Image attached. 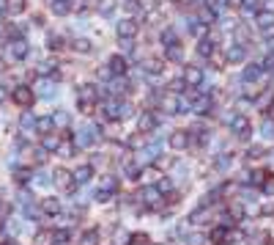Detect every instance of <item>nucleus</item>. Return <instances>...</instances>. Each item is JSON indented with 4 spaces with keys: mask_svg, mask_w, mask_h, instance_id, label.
I'll return each instance as SVG.
<instances>
[{
    "mask_svg": "<svg viewBox=\"0 0 274 245\" xmlns=\"http://www.w3.org/2000/svg\"><path fill=\"white\" fill-rule=\"evenodd\" d=\"M11 97V91H9V85H0V105H3L6 99Z\"/></svg>",
    "mask_w": 274,
    "mask_h": 245,
    "instance_id": "nucleus-55",
    "label": "nucleus"
},
{
    "mask_svg": "<svg viewBox=\"0 0 274 245\" xmlns=\"http://www.w3.org/2000/svg\"><path fill=\"white\" fill-rule=\"evenodd\" d=\"M50 9H52V14H58V17H66L71 11V0H52Z\"/></svg>",
    "mask_w": 274,
    "mask_h": 245,
    "instance_id": "nucleus-27",
    "label": "nucleus"
},
{
    "mask_svg": "<svg viewBox=\"0 0 274 245\" xmlns=\"http://www.w3.org/2000/svg\"><path fill=\"white\" fill-rule=\"evenodd\" d=\"M225 58H228V64H241V61L247 58V47H244V44H236V42H230L228 52H225Z\"/></svg>",
    "mask_w": 274,
    "mask_h": 245,
    "instance_id": "nucleus-12",
    "label": "nucleus"
},
{
    "mask_svg": "<svg viewBox=\"0 0 274 245\" xmlns=\"http://www.w3.org/2000/svg\"><path fill=\"white\" fill-rule=\"evenodd\" d=\"M140 199H143V204H146L148 209H154V207H159V201H162V193H159L154 185H146V190L140 193Z\"/></svg>",
    "mask_w": 274,
    "mask_h": 245,
    "instance_id": "nucleus-11",
    "label": "nucleus"
},
{
    "mask_svg": "<svg viewBox=\"0 0 274 245\" xmlns=\"http://www.w3.org/2000/svg\"><path fill=\"white\" fill-rule=\"evenodd\" d=\"M9 55L14 61H25L30 55V47H28L25 39H14V42H9Z\"/></svg>",
    "mask_w": 274,
    "mask_h": 245,
    "instance_id": "nucleus-5",
    "label": "nucleus"
},
{
    "mask_svg": "<svg viewBox=\"0 0 274 245\" xmlns=\"http://www.w3.org/2000/svg\"><path fill=\"white\" fill-rule=\"evenodd\" d=\"M258 215H274V201H269V204H263L261 209H258Z\"/></svg>",
    "mask_w": 274,
    "mask_h": 245,
    "instance_id": "nucleus-53",
    "label": "nucleus"
},
{
    "mask_svg": "<svg viewBox=\"0 0 274 245\" xmlns=\"http://www.w3.org/2000/svg\"><path fill=\"white\" fill-rule=\"evenodd\" d=\"M11 99L17 102V105H19L22 110H28V108L36 102V91L30 89V85H17V89L11 91Z\"/></svg>",
    "mask_w": 274,
    "mask_h": 245,
    "instance_id": "nucleus-2",
    "label": "nucleus"
},
{
    "mask_svg": "<svg viewBox=\"0 0 274 245\" xmlns=\"http://www.w3.org/2000/svg\"><path fill=\"white\" fill-rule=\"evenodd\" d=\"M80 245H99V229H88V232L80 237Z\"/></svg>",
    "mask_w": 274,
    "mask_h": 245,
    "instance_id": "nucleus-34",
    "label": "nucleus"
},
{
    "mask_svg": "<svg viewBox=\"0 0 274 245\" xmlns=\"http://www.w3.org/2000/svg\"><path fill=\"white\" fill-rule=\"evenodd\" d=\"M261 36H263V39H274V25H266V28H261Z\"/></svg>",
    "mask_w": 274,
    "mask_h": 245,
    "instance_id": "nucleus-56",
    "label": "nucleus"
},
{
    "mask_svg": "<svg viewBox=\"0 0 274 245\" xmlns=\"http://www.w3.org/2000/svg\"><path fill=\"white\" fill-rule=\"evenodd\" d=\"M126 146L129 149H140V146H146V132H137V135H132L126 141Z\"/></svg>",
    "mask_w": 274,
    "mask_h": 245,
    "instance_id": "nucleus-40",
    "label": "nucleus"
},
{
    "mask_svg": "<svg viewBox=\"0 0 274 245\" xmlns=\"http://www.w3.org/2000/svg\"><path fill=\"white\" fill-rule=\"evenodd\" d=\"M261 187H263V193H266V196H274V179H271V177L266 179V182H263Z\"/></svg>",
    "mask_w": 274,
    "mask_h": 245,
    "instance_id": "nucleus-52",
    "label": "nucleus"
},
{
    "mask_svg": "<svg viewBox=\"0 0 274 245\" xmlns=\"http://www.w3.org/2000/svg\"><path fill=\"white\" fill-rule=\"evenodd\" d=\"M61 146H63V135H61V132H47V135H42V149L47 154L61 152Z\"/></svg>",
    "mask_w": 274,
    "mask_h": 245,
    "instance_id": "nucleus-6",
    "label": "nucleus"
},
{
    "mask_svg": "<svg viewBox=\"0 0 274 245\" xmlns=\"http://www.w3.org/2000/svg\"><path fill=\"white\" fill-rule=\"evenodd\" d=\"M225 232H228V226H225V223H222V226H217L214 232H211V240H214V242H220V245H225Z\"/></svg>",
    "mask_w": 274,
    "mask_h": 245,
    "instance_id": "nucleus-43",
    "label": "nucleus"
},
{
    "mask_svg": "<svg viewBox=\"0 0 274 245\" xmlns=\"http://www.w3.org/2000/svg\"><path fill=\"white\" fill-rule=\"evenodd\" d=\"M52 121H55V127L66 130V127H69V121H71V116L66 113V110H55V113H52Z\"/></svg>",
    "mask_w": 274,
    "mask_h": 245,
    "instance_id": "nucleus-31",
    "label": "nucleus"
},
{
    "mask_svg": "<svg viewBox=\"0 0 274 245\" xmlns=\"http://www.w3.org/2000/svg\"><path fill=\"white\" fill-rule=\"evenodd\" d=\"M124 9H126L129 14H137V11L143 9V3H140V0H124Z\"/></svg>",
    "mask_w": 274,
    "mask_h": 245,
    "instance_id": "nucleus-48",
    "label": "nucleus"
},
{
    "mask_svg": "<svg viewBox=\"0 0 274 245\" xmlns=\"http://www.w3.org/2000/svg\"><path fill=\"white\" fill-rule=\"evenodd\" d=\"M44 212V215H58L61 212V199H42V207H38Z\"/></svg>",
    "mask_w": 274,
    "mask_h": 245,
    "instance_id": "nucleus-26",
    "label": "nucleus"
},
{
    "mask_svg": "<svg viewBox=\"0 0 274 245\" xmlns=\"http://www.w3.org/2000/svg\"><path fill=\"white\" fill-rule=\"evenodd\" d=\"M137 127H140V132H156V116L154 113H140V118H137Z\"/></svg>",
    "mask_w": 274,
    "mask_h": 245,
    "instance_id": "nucleus-18",
    "label": "nucleus"
},
{
    "mask_svg": "<svg viewBox=\"0 0 274 245\" xmlns=\"http://www.w3.org/2000/svg\"><path fill=\"white\" fill-rule=\"evenodd\" d=\"M118 44H121V55H132L134 52V39H118Z\"/></svg>",
    "mask_w": 274,
    "mask_h": 245,
    "instance_id": "nucleus-41",
    "label": "nucleus"
},
{
    "mask_svg": "<svg viewBox=\"0 0 274 245\" xmlns=\"http://www.w3.org/2000/svg\"><path fill=\"white\" fill-rule=\"evenodd\" d=\"M69 240H71L69 229H55V232H52V245H66Z\"/></svg>",
    "mask_w": 274,
    "mask_h": 245,
    "instance_id": "nucleus-33",
    "label": "nucleus"
},
{
    "mask_svg": "<svg viewBox=\"0 0 274 245\" xmlns=\"http://www.w3.org/2000/svg\"><path fill=\"white\" fill-rule=\"evenodd\" d=\"M52 185H58L61 190H71V187H74V182H71V173L66 168H55L52 171Z\"/></svg>",
    "mask_w": 274,
    "mask_h": 245,
    "instance_id": "nucleus-10",
    "label": "nucleus"
},
{
    "mask_svg": "<svg viewBox=\"0 0 274 245\" xmlns=\"http://www.w3.org/2000/svg\"><path fill=\"white\" fill-rule=\"evenodd\" d=\"M159 42H162L165 47H173V44H179V33H175V28H165L162 33H159Z\"/></svg>",
    "mask_w": 274,
    "mask_h": 245,
    "instance_id": "nucleus-28",
    "label": "nucleus"
},
{
    "mask_svg": "<svg viewBox=\"0 0 274 245\" xmlns=\"http://www.w3.org/2000/svg\"><path fill=\"white\" fill-rule=\"evenodd\" d=\"M165 55H167V61H173V64H179V61H184V50H181V44L165 47Z\"/></svg>",
    "mask_w": 274,
    "mask_h": 245,
    "instance_id": "nucleus-29",
    "label": "nucleus"
},
{
    "mask_svg": "<svg viewBox=\"0 0 274 245\" xmlns=\"http://www.w3.org/2000/svg\"><path fill=\"white\" fill-rule=\"evenodd\" d=\"M28 9V0H6V14L9 17H19Z\"/></svg>",
    "mask_w": 274,
    "mask_h": 245,
    "instance_id": "nucleus-21",
    "label": "nucleus"
},
{
    "mask_svg": "<svg viewBox=\"0 0 274 245\" xmlns=\"http://www.w3.org/2000/svg\"><path fill=\"white\" fill-rule=\"evenodd\" d=\"M96 9H99V14H104V17H110V14L115 11V0H96Z\"/></svg>",
    "mask_w": 274,
    "mask_h": 245,
    "instance_id": "nucleus-36",
    "label": "nucleus"
},
{
    "mask_svg": "<svg viewBox=\"0 0 274 245\" xmlns=\"http://www.w3.org/2000/svg\"><path fill=\"white\" fill-rule=\"evenodd\" d=\"M0 72H6V58L0 55Z\"/></svg>",
    "mask_w": 274,
    "mask_h": 245,
    "instance_id": "nucleus-58",
    "label": "nucleus"
},
{
    "mask_svg": "<svg viewBox=\"0 0 274 245\" xmlns=\"http://www.w3.org/2000/svg\"><path fill=\"white\" fill-rule=\"evenodd\" d=\"M167 144H170V149H187L192 144V135H189V130H173L170 132V138H167Z\"/></svg>",
    "mask_w": 274,
    "mask_h": 245,
    "instance_id": "nucleus-4",
    "label": "nucleus"
},
{
    "mask_svg": "<svg viewBox=\"0 0 274 245\" xmlns=\"http://www.w3.org/2000/svg\"><path fill=\"white\" fill-rule=\"evenodd\" d=\"M206 218H208V209H206V204H203V207H198V209L189 215V223H192V226H200V223H206Z\"/></svg>",
    "mask_w": 274,
    "mask_h": 245,
    "instance_id": "nucleus-32",
    "label": "nucleus"
},
{
    "mask_svg": "<svg viewBox=\"0 0 274 245\" xmlns=\"http://www.w3.org/2000/svg\"><path fill=\"white\" fill-rule=\"evenodd\" d=\"M269 118H274V102H271V105H269Z\"/></svg>",
    "mask_w": 274,
    "mask_h": 245,
    "instance_id": "nucleus-59",
    "label": "nucleus"
},
{
    "mask_svg": "<svg viewBox=\"0 0 274 245\" xmlns=\"http://www.w3.org/2000/svg\"><path fill=\"white\" fill-rule=\"evenodd\" d=\"M203 242H206L203 234H192V237H187V245H203Z\"/></svg>",
    "mask_w": 274,
    "mask_h": 245,
    "instance_id": "nucleus-51",
    "label": "nucleus"
},
{
    "mask_svg": "<svg viewBox=\"0 0 274 245\" xmlns=\"http://www.w3.org/2000/svg\"><path fill=\"white\" fill-rule=\"evenodd\" d=\"M38 94H42L44 99H52L55 94H58V89H55V83H52V80H42V91H38Z\"/></svg>",
    "mask_w": 274,
    "mask_h": 245,
    "instance_id": "nucleus-37",
    "label": "nucleus"
},
{
    "mask_svg": "<svg viewBox=\"0 0 274 245\" xmlns=\"http://www.w3.org/2000/svg\"><path fill=\"white\" fill-rule=\"evenodd\" d=\"M192 113H198V116H208V113H214V102L208 94H203V97H195L192 99Z\"/></svg>",
    "mask_w": 274,
    "mask_h": 245,
    "instance_id": "nucleus-7",
    "label": "nucleus"
},
{
    "mask_svg": "<svg viewBox=\"0 0 274 245\" xmlns=\"http://www.w3.org/2000/svg\"><path fill=\"white\" fill-rule=\"evenodd\" d=\"M115 30H118V39H134L137 30H140V25H137L132 17H129V20H121Z\"/></svg>",
    "mask_w": 274,
    "mask_h": 245,
    "instance_id": "nucleus-9",
    "label": "nucleus"
},
{
    "mask_svg": "<svg viewBox=\"0 0 274 245\" xmlns=\"http://www.w3.org/2000/svg\"><path fill=\"white\" fill-rule=\"evenodd\" d=\"M214 50H217V33H211L208 39H200L198 42V55L200 58H211Z\"/></svg>",
    "mask_w": 274,
    "mask_h": 245,
    "instance_id": "nucleus-15",
    "label": "nucleus"
},
{
    "mask_svg": "<svg viewBox=\"0 0 274 245\" xmlns=\"http://www.w3.org/2000/svg\"><path fill=\"white\" fill-rule=\"evenodd\" d=\"M71 50L80 52V55H88V52H93V44H91V39H85V36H77L74 42H71Z\"/></svg>",
    "mask_w": 274,
    "mask_h": 245,
    "instance_id": "nucleus-23",
    "label": "nucleus"
},
{
    "mask_svg": "<svg viewBox=\"0 0 274 245\" xmlns=\"http://www.w3.org/2000/svg\"><path fill=\"white\" fill-rule=\"evenodd\" d=\"M156 190L162 193V196H165V193H173V179H165V177H162V179L156 182Z\"/></svg>",
    "mask_w": 274,
    "mask_h": 245,
    "instance_id": "nucleus-44",
    "label": "nucleus"
},
{
    "mask_svg": "<svg viewBox=\"0 0 274 245\" xmlns=\"http://www.w3.org/2000/svg\"><path fill=\"white\" fill-rule=\"evenodd\" d=\"M269 154H271V160H274V152H269Z\"/></svg>",
    "mask_w": 274,
    "mask_h": 245,
    "instance_id": "nucleus-60",
    "label": "nucleus"
},
{
    "mask_svg": "<svg viewBox=\"0 0 274 245\" xmlns=\"http://www.w3.org/2000/svg\"><path fill=\"white\" fill-rule=\"evenodd\" d=\"M107 66H110V72L112 75H126V69H129V58L126 55H112V58L107 61Z\"/></svg>",
    "mask_w": 274,
    "mask_h": 245,
    "instance_id": "nucleus-16",
    "label": "nucleus"
},
{
    "mask_svg": "<svg viewBox=\"0 0 274 245\" xmlns=\"http://www.w3.org/2000/svg\"><path fill=\"white\" fill-rule=\"evenodd\" d=\"M129 245H148V234H143V232L129 234Z\"/></svg>",
    "mask_w": 274,
    "mask_h": 245,
    "instance_id": "nucleus-46",
    "label": "nucleus"
},
{
    "mask_svg": "<svg viewBox=\"0 0 274 245\" xmlns=\"http://www.w3.org/2000/svg\"><path fill=\"white\" fill-rule=\"evenodd\" d=\"M110 91H112V97H121V94L132 91V83H129V80H126V77H121V75H115V77H112V85H110Z\"/></svg>",
    "mask_w": 274,
    "mask_h": 245,
    "instance_id": "nucleus-19",
    "label": "nucleus"
},
{
    "mask_svg": "<svg viewBox=\"0 0 274 245\" xmlns=\"http://www.w3.org/2000/svg\"><path fill=\"white\" fill-rule=\"evenodd\" d=\"M115 177H102V190H110V193H115Z\"/></svg>",
    "mask_w": 274,
    "mask_h": 245,
    "instance_id": "nucleus-47",
    "label": "nucleus"
},
{
    "mask_svg": "<svg viewBox=\"0 0 274 245\" xmlns=\"http://www.w3.org/2000/svg\"><path fill=\"white\" fill-rule=\"evenodd\" d=\"M244 240H247V245H266L269 242V234L266 232H252V234H247Z\"/></svg>",
    "mask_w": 274,
    "mask_h": 245,
    "instance_id": "nucleus-35",
    "label": "nucleus"
},
{
    "mask_svg": "<svg viewBox=\"0 0 274 245\" xmlns=\"http://www.w3.org/2000/svg\"><path fill=\"white\" fill-rule=\"evenodd\" d=\"M14 182H17V185H28V182H33V171H30V168H17V171H14Z\"/></svg>",
    "mask_w": 274,
    "mask_h": 245,
    "instance_id": "nucleus-30",
    "label": "nucleus"
},
{
    "mask_svg": "<svg viewBox=\"0 0 274 245\" xmlns=\"http://www.w3.org/2000/svg\"><path fill=\"white\" fill-rule=\"evenodd\" d=\"M230 165V154H222V157H217V168H228Z\"/></svg>",
    "mask_w": 274,
    "mask_h": 245,
    "instance_id": "nucleus-54",
    "label": "nucleus"
},
{
    "mask_svg": "<svg viewBox=\"0 0 274 245\" xmlns=\"http://www.w3.org/2000/svg\"><path fill=\"white\" fill-rule=\"evenodd\" d=\"M112 196H115V193L102 190V187H99V190H96V201H99V204H107V201H112Z\"/></svg>",
    "mask_w": 274,
    "mask_h": 245,
    "instance_id": "nucleus-49",
    "label": "nucleus"
},
{
    "mask_svg": "<svg viewBox=\"0 0 274 245\" xmlns=\"http://www.w3.org/2000/svg\"><path fill=\"white\" fill-rule=\"evenodd\" d=\"M261 135H263V138H269V141L274 138V118H269V116L263 118V124H261Z\"/></svg>",
    "mask_w": 274,
    "mask_h": 245,
    "instance_id": "nucleus-39",
    "label": "nucleus"
},
{
    "mask_svg": "<svg viewBox=\"0 0 274 245\" xmlns=\"http://www.w3.org/2000/svg\"><path fill=\"white\" fill-rule=\"evenodd\" d=\"M181 77H184V83H187L189 89H198V85H203V69H200V66H187Z\"/></svg>",
    "mask_w": 274,
    "mask_h": 245,
    "instance_id": "nucleus-8",
    "label": "nucleus"
},
{
    "mask_svg": "<svg viewBox=\"0 0 274 245\" xmlns=\"http://www.w3.org/2000/svg\"><path fill=\"white\" fill-rule=\"evenodd\" d=\"M36 118H38V116H36L30 108H28V110H22V116H19V127H22V130H36Z\"/></svg>",
    "mask_w": 274,
    "mask_h": 245,
    "instance_id": "nucleus-25",
    "label": "nucleus"
},
{
    "mask_svg": "<svg viewBox=\"0 0 274 245\" xmlns=\"http://www.w3.org/2000/svg\"><path fill=\"white\" fill-rule=\"evenodd\" d=\"M162 69H165V61L162 58H148V61H143V72L146 75H162Z\"/></svg>",
    "mask_w": 274,
    "mask_h": 245,
    "instance_id": "nucleus-20",
    "label": "nucleus"
},
{
    "mask_svg": "<svg viewBox=\"0 0 274 245\" xmlns=\"http://www.w3.org/2000/svg\"><path fill=\"white\" fill-rule=\"evenodd\" d=\"M200 22H203V25H208V28H211L214 22H217V14H214L211 9H208V6H203V9H200Z\"/></svg>",
    "mask_w": 274,
    "mask_h": 245,
    "instance_id": "nucleus-38",
    "label": "nucleus"
},
{
    "mask_svg": "<svg viewBox=\"0 0 274 245\" xmlns=\"http://www.w3.org/2000/svg\"><path fill=\"white\" fill-rule=\"evenodd\" d=\"M63 47H66V39H63L61 33H47V50L50 52H58V50H63Z\"/></svg>",
    "mask_w": 274,
    "mask_h": 245,
    "instance_id": "nucleus-22",
    "label": "nucleus"
},
{
    "mask_svg": "<svg viewBox=\"0 0 274 245\" xmlns=\"http://www.w3.org/2000/svg\"><path fill=\"white\" fill-rule=\"evenodd\" d=\"M263 72H266L263 64H249L244 72H241V80H244V83H255V80H261V77H263Z\"/></svg>",
    "mask_w": 274,
    "mask_h": 245,
    "instance_id": "nucleus-17",
    "label": "nucleus"
},
{
    "mask_svg": "<svg viewBox=\"0 0 274 245\" xmlns=\"http://www.w3.org/2000/svg\"><path fill=\"white\" fill-rule=\"evenodd\" d=\"M230 132H233L239 141H247V138H249V118H247V116H233Z\"/></svg>",
    "mask_w": 274,
    "mask_h": 245,
    "instance_id": "nucleus-3",
    "label": "nucleus"
},
{
    "mask_svg": "<svg viewBox=\"0 0 274 245\" xmlns=\"http://www.w3.org/2000/svg\"><path fill=\"white\" fill-rule=\"evenodd\" d=\"M247 157H249V160H258V157H263V146H252V149L247 152Z\"/></svg>",
    "mask_w": 274,
    "mask_h": 245,
    "instance_id": "nucleus-50",
    "label": "nucleus"
},
{
    "mask_svg": "<svg viewBox=\"0 0 274 245\" xmlns=\"http://www.w3.org/2000/svg\"><path fill=\"white\" fill-rule=\"evenodd\" d=\"M102 127V124H99ZM99 127H80L74 135H71V144H74V149H88L93 144L96 138H99Z\"/></svg>",
    "mask_w": 274,
    "mask_h": 245,
    "instance_id": "nucleus-1",
    "label": "nucleus"
},
{
    "mask_svg": "<svg viewBox=\"0 0 274 245\" xmlns=\"http://www.w3.org/2000/svg\"><path fill=\"white\" fill-rule=\"evenodd\" d=\"M159 179H162V171H159L156 165H143L140 168V182L143 185H156Z\"/></svg>",
    "mask_w": 274,
    "mask_h": 245,
    "instance_id": "nucleus-13",
    "label": "nucleus"
},
{
    "mask_svg": "<svg viewBox=\"0 0 274 245\" xmlns=\"http://www.w3.org/2000/svg\"><path fill=\"white\" fill-rule=\"evenodd\" d=\"M225 3H228V9H241V6H244V0H225Z\"/></svg>",
    "mask_w": 274,
    "mask_h": 245,
    "instance_id": "nucleus-57",
    "label": "nucleus"
},
{
    "mask_svg": "<svg viewBox=\"0 0 274 245\" xmlns=\"http://www.w3.org/2000/svg\"><path fill=\"white\" fill-rule=\"evenodd\" d=\"M33 182H36V185H42V187H47V185H52V177H50V173H44V171H38V173H33Z\"/></svg>",
    "mask_w": 274,
    "mask_h": 245,
    "instance_id": "nucleus-45",
    "label": "nucleus"
},
{
    "mask_svg": "<svg viewBox=\"0 0 274 245\" xmlns=\"http://www.w3.org/2000/svg\"><path fill=\"white\" fill-rule=\"evenodd\" d=\"M91 179H93V165H91V163L80 165V168L71 173V182H74V185H88Z\"/></svg>",
    "mask_w": 274,
    "mask_h": 245,
    "instance_id": "nucleus-14",
    "label": "nucleus"
},
{
    "mask_svg": "<svg viewBox=\"0 0 274 245\" xmlns=\"http://www.w3.org/2000/svg\"><path fill=\"white\" fill-rule=\"evenodd\" d=\"M244 207L241 204H230V218H233V223H239V220H244Z\"/></svg>",
    "mask_w": 274,
    "mask_h": 245,
    "instance_id": "nucleus-42",
    "label": "nucleus"
},
{
    "mask_svg": "<svg viewBox=\"0 0 274 245\" xmlns=\"http://www.w3.org/2000/svg\"><path fill=\"white\" fill-rule=\"evenodd\" d=\"M36 132H42V135H47V132H55L52 116H38V118H36Z\"/></svg>",
    "mask_w": 274,
    "mask_h": 245,
    "instance_id": "nucleus-24",
    "label": "nucleus"
}]
</instances>
